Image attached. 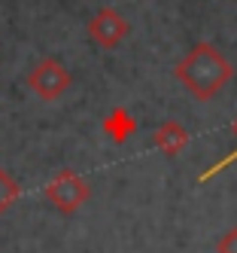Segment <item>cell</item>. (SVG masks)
Listing matches in <instances>:
<instances>
[{
  "instance_id": "obj_6",
  "label": "cell",
  "mask_w": 237,
  "mask_h": 253,
  "mask_svg": "<svg viewBox=\"0 0 237 253\" xmlns=\"http://www.w3.org/2000/svg\"><path fill=\"white\" fill-rule=\"evenodd\" d=\"M101 128H103V134L113 140V143H128L131 140V134L137 131V119L131 116V110L128 107H113L106 116H103V122H101Z\"/></svg>"
},
{
  "instance_id": "obj_4",
  "label": "cell",
  "mask_w": 237,
  "mask_h": 253,
  "mask_svg": "<svg viewBox=\"0 0 237 253\" xmlns=\"http://www.w3.org/2000/svg\"><path fill=\"white\" fill-rule=\"evenodd\" d=\"M128 34H131V22L113 6H101L88 22V37L101 49H116L119 43L128 40Z\"/></svg>"
},
{
  "instance_id": "obj_7",
  "label": "cell",
  "mask_w": 237,
  "mask_h": 253,
  "mask_svg": "<svg viewBox=\"0 0 237 253\" xmlns=\"http://www.w3.org/2000/svg\"><path fill=\"white\" fill-rule=\"evenodd\" d=\"M22 198V186H18V180L6 171V168H0V216L9 213V208Z\"/></svg>"
},
{
  "instance_id": "obj_5",
  "label": "cell",
  "mask_w": 237,
  "mask_h": 253,
  "mask_svg": "<svg viewBox=\"0 0 237 253\" xmlns=\"http://www.w3.org/2000/svg\"><path fill=\"white\" fill-rule=\"evenodd\" d=\"M186 143H189V131L182 128V122H176V119L161 122L158 128L152 131V147L161 150L164 156H170V159L186 150Z\"/></svg>"
},
{
  "instance_id": "obj_2",
  "label": "cell",
  "mask_w": 237,
  "mask_h": 253,
  "mask_svg": "<svg viewBox=\"0 0 237 253\" xmlns=\"http://www.w3.org/2000/svg\"><path fill=\"white\" fill-rule=\"evenodd\" d=\"M43 195H46V202L58 211V213L70 216V213H76L88 202V198H91V186L85 183V177H79L76 171L64 168V171H58L46 183Z\"/></svg>"
},
{
  "instance_id": "obj_9",
  "label": "cell",
  "mask_w": 237,
  "mask_h": 253,
  "mask_svg": "<svg viewBox=\"0 0 237 253\" xmlns=\"http://www.w3.org/2000/svg\"><path fill=\"white\" fill-rule=\"evenodd\" d=\"M216 253H237V226H231L216 244Z\"/></svg>"
},
{
  "instance_id": "obj_3",
  "label": "cell",
  "mask_w": 237,
  "mask_h": 253,
  "mask_svg": "<svg viewBox=\"0 0 237 253\" xmlns=\"http://www.w3.org/2000/svg\"><path fill=\"white\" fill-rule=\"evenodd\" d=\"M28 88L46 104L52 101H58L64 98V92L70 88L73 77H70V70L58 61V58H43V61H36L31 70H28V77H25Z\"/></svg>"
},
{
  "instance_id": "obj_8",
  "label": "cell",
  "mask_w": 237,
  "mask_h": 253,
  "mask_svg": "<svg viewBox=\"0 0 237 253\" xmlns=\"http://www.w3.org/2000/svg\"><path fill=\"white\" fill-rule=\"evenodd\" d=\"M231 131H234V137H237V119H234V125H231ZM234 162H237V147H234V150H231L228 156H222V159H219V162H213V165H210L207 171H201V177H198V183H207V180H213L216 174H222L225 168H231Z\"/></svg>"
},
{
  "instance_id": "obj_1",
  "label": "cell",
  "mask_w": 237,
  "mask_h": 253,
  "mask_svg": "<svg viewBox=\"0 0 237 253\" xmlns=\"http://www.w3.org/2000/svg\"><path fill=\"white\" fill-rule=\"evenodd\" d=\"M173 77L182 83V88L198 101H213L222 88L234 80V64L222 55V49L201 40L173 67Z\"/></svg>"
}]
</instances>
